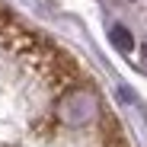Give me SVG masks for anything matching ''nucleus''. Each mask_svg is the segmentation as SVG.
<instances>
[{
	"label": "nucleus",
	"instance_id": "1",
	"mask_svg": "<svg viewBox=\"0 0 147 147\" xmlns=\"http://www.w3.org/2000/svg\"><path fill=\"white\" fill-rule=\"evenodd\" d=\"M109 38H112V45L118 48V51H131V48H134V38H131V32L125 29V26H112L109 29Z\"/></svg>",
	"mask_w": 147,
	"mask_h": 147
}]
</instances>
